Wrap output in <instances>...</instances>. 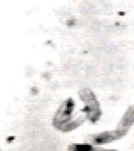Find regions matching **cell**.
<instances>
[{
  "label": "cell",
  "mask_w": 134,
  "mask_h": 151,
  "mask_svg": "<svg viewBox=\"0 0 134 151\" xmlns=\"http://www.w3.org/2000/svg\"><path fill=\"white\" fill-rule=\"evenodd\" d=\"M134 124V106H131L126 110L118 126V128L129 131Z\"/></svg>",
  "instance_id": "3"
},
{
  "label": "cell",
  "mask_w": 134,
  "mask_h": 151,
  "mask_svg": "<svg viewBox=\"0 0 134 151\" xmlns=\"http://www.w3.org/2000/svg\"><path fill=\"white\" fill-rule=\"evenodd\" d=\"M105 148L94 146L85 142V143H73L68 147V151H105Z\"/></svg>",
  "instance_id": "4"
},
{
  "label": "cell",
  "mask_w": 134,
  "mask_h": 151,
  "mask_svg": "<svg viewBox=\"0 0 134 151\" xmlns=\"http://www.w3.org/2000/svg\"><path fill=\"white\" fill-rule=\"evenodd\" d=\"M128 132L129 131L128 130L117 128L116 129L111 131H106L91 134L87 138L86 141L87 143H90L94 146H101L121 139L125 135H126Z\"/></svg>",
  "instance_id": "2"
},
{
  "label": "cell",
  "mask_w": 134,
  "mask_h": 151,
  "mask_svg": "<svg viewBox=\"0 0 134 151\" xmlns=\"http://www.w3.org/2000/svg\"><path fill=\"white\" fill-rule=\"evenodd\" d=\"M105 151H118L117 150H114V149H105Z\"/></svg>",
  "instance_id": "5"
},
{
  "label": "cell",
  "mask_w": 134,
  "mask_h": 151,
  "mask_svg": "<svg viewBox=\"0 0 134 151\" xmlns=\"http://www.w3.org/2000/svg\"><path fill=\"white\" fill-rule=\"evenodd\" d=\"M75 102L71 99L62 104L53 119L54 126L64 132H70L77 128L81 123L74 119L73 111Z\"/></svg>",
  "instance_id": "1"
}]
</instances>
